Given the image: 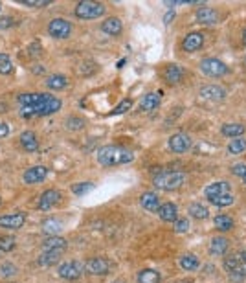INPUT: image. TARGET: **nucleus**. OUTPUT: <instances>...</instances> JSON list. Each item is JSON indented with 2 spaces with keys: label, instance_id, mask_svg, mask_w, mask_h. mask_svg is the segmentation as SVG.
<instances>
[{
  "label": "nucleus",
  "instance_id": "nucleus-36",
  "mask_svg": "<svg viewBox=\"0 0 246 283\" xmlns=\"http://www.w3.org/2000/svg\"><path fill=\"white\" fill-rule=\"evenodd\" d=\"M189 214H191V217H195V219H206L208 216H210V212H208L206 206H202V204H191L189 206Z\"/></svg>",
  "mask_w": 246,
  "mask_h": 283
},
{
  "label": "nucleus",
  "instance_id": "nucleus-53",
  "mask_svg": "<svg viewBox=\"0 0 246 283\" xmlns=\"http://www.w3.org/2000/svg\"><path fill=\"white\" fill-rule=\"evenodd\" d=\"M0 204H2V198H0Z\"/></svg>",
  "mask_w": 246,
  "mask_h": 283
},
{
  "label": "nucleus",
  "instance_id": "nucleus-40",
  "mask_svg": "<svg viewBox=\"0 0 246 283\" xmlns=\"http://www.w3.org/2000/svg\"><path fill=\"white\" fill-rule=\"evenodd\" d=\"M90 190H94V184H92V182H79V184H74V186H72L74 195H85V193H88Z\"/></svg>",
  "mask_w": 246,
  "mask_h": 283
},
{
  "label": "nucleus",
  "instance_id": "nucleus-8",
  "mask_svg": "<svg viewBox=\"0 0 246 283\" xmlns=\"http://www.w3.org/2000/svg\"><path fill=\"white\" fill-rule=\"evenodd\" d=\"M61 107H63V102H61L59 98L48 94V98H46L44 102L40 103V105H37V107H33V108H35V114H37V116H50V114L57 112Z\"/></svg>",
  "mask_w": 246,
  "mask_h": 283
},
{
  "label": "nucleus",
  "instance_id": "nucleus-16",
  "mask_svg": "<svg viewBox=\"0 0 246 283\" xmlns=\"http://www.w3.org/2000/svg\"><path fill=\"white\" fill-rule=\"evenodd\" d=\"M48 94H33V92H28V94H20L17 98V102L20 107H37L44 102Z\"/></svg>",
  "mask_w": 246,
  "mask_h": 283
},
{
  "label": "nucleus",
  "instance_id": "nucleus-10",
  "mask_svg": "<svg viewBox=\"0 0 246 283\" xmlns=\"http://www.w3.org/2000/svg\"><path fill=\"white\" fill-rule=\"evenodd\" d=\"M110 270V263L103 258H92L85 263V272L94 274V276H103Z\"/></svg>",
  "mask_w": 246,
  "mask_h": 283
},
{
  "label": "nucleus",
  "instance_id": "nucleus-25",
  "mask_svg": "<svg viewBox=\"0 0 246 283\" xmlns=\"http://www.w3.org/2000/svg\"><path fill=\"white\" fill-rule=\"evenodd\" d=\"M246 127L243 124H226L221 127V132L228 138H243Z\"/></svg>",
  "mask_w": 246,
  "mask_h": 283
},
{
  "label": "nucleus",
  "instance_id": "nucleus-51",
  "mask_svg": "<svg viewBox=\"0 0 246 283\" xmlns=\"http://www.w3.org/2000/svg\"><path fill=\"white\" fill-rule=\"evenodd\" d=\"M241 260H243V261H245V263H246V250H245V252H241Z\"/></svg>",
  "mask_w": 246,
  "mask_h": 283
},
{
  "label": "nucleus",
  "instance_id": "nucleus-38",
  "mask_svg": "<svg viewBox=\"0 0 246 283\" xmlns=\"http://www.w3.org/2000/svg\"><path fill=\"white\" fill-rule=\"evenodd\" d=\"M15 248V238L13 236H0V252H11Z\"/></svg>",
  "mask_w": 246,
  "mask_h": 283
},
{
  "label": "nucleus",
  "instance_id": "nucleus-48",
  "mask_svg": "<svg viewBox=\"0 0 246 283\" xmlns=\"http://www.w3.org/2000/svg\"><path fill=\"white\" fill-rule=\"evenodd\" d=\"M7 134H9V125L0 124V140H2V138H6Z\"/></svg>",
  "mask_w": 246,
  "mask_h": 283
},
{
  "label": "nucleus",
  "instance_id": "nucleus-55",
  "mask_svg": "<svg viewBox=\"0 0 246 283\" xmlns=\"http://www.w3.org/2000/svg\"><path fill=\"white\" fill-rule=\"evenodd\" d=\"M245 61H246V59H245Z\"/></svg>",
  "mask_w": 246,
  "mask_h": 283
},
{
  "label": "nucleus",
  "instance_id": "nucleus-4",
  "mask_svg": "<svg viewBox=\"0 0 246 283\" xmlns=\"http://www.w3.org/2000/svg\"><path fill=\"white\" fill-rule=\"evenodd\" d=\"M224 268H226V272L234 282H243V278H246V263L241 260V256L226 258L224 260Z\"/></svg>",
  "mask_w": 246,
  "mask_h": 283
},
{
  "label": "nucleus",
  "instance_id": "nucleus-31",
  "mask_svg": "<svg viewBox=\"0 0 246 283\" xmlns=\"http://www.w3.org/2000/svg\"><path fill=\"white\" fill-rule=\"evenodd\" d=\"M213 206L219 208H226L230 204H234V195L232 193H221V195H213V197H206Z\"/></svg>",
  "mask_w": 246,
  "mask_h": 283
},
{
  "label": "nucleus",
  "instance_id": "nucleus-50",
  "mask_svg": "<svg viewBox=\"0 0 246 283\" xmlns=\"http://www.w3.org/2000/svg\"><path fill=\"white\" fill-rule=\"evenodd\" d=\"M243 44H245V48H246V28H245V32H243Z\"/></svg>",
  "mask_w": 246,
  "mask_h": 283
},
{
  "label": "nucleus",
  "instance_id": "nucleus-19",
  "mask_svg": "<svg viewBox=\"0 0 246 283\" xmlns=\"http://www.w3.org/2000/svg\"><path fill=\"white\" fill-rule=\"evenodd\" d=\"M101 30H103L107 35H112V37H116V35L121 34V30H123V22H121L118 17H109L105 18L103 24H101Z\"/></svg>",
  "mask_w": 246,
  "mask_h": 283
},
{
  "label": "nucleus",
  "instance_id": "nucleus-7",
  "mask_svg": "<svg viewBox=\"0 0 246 283\" xmlns=\"http://www.w3.org/2000/svg\"><path fill=\"white\" fill-rule=\"evenodd\" d=\"M48 34L52 35L53 39H68L72 34V24L66 18H53L52 22L48 24Z\"/></svg>",
  "mask_w": 246,
  "mask_h": 283
},
{
  "label": "nucleus",
  "instance_id": "nucleus-46",
  "mask_svg": "<svg viewBox=\"0 0 246 283\" xmlns=\"http://www.w3.org/2000/svg\"><path fill=\"white\" fill-rule=\"evenodd\" d=\"M20 116H22V118H26V120L37 118V114H35L33 107H20Z\"/></svg>",
  "mask_w": 246,
  "mask_h": 283
},
{
  "label": "nucleus",
  "instance_id": "nucleus-28",
  "mask_svg": "<svg viewBox=\"0 0 246 283\" xmlns=\"http://www.w3.org/2000/svg\"><path fill=\"white\" fill-rule=\"evenodd\" d=\"M138 283H160V272L155 268H143L138 272Z\"/></svg>",
  "mask_w": 246,
  "mask_h": 283
},
{
  "label": "nucleus",
  "instance_id": "nucleus-21",
  "mask_svg": "<svg viewBox=\"0 0 246 283\" xmlns=\"http://www.w3.org/2000/svg\"><path fill=\"white\" fill-rule=\"evenodd\" d=\"M66 246H68L66 239L59 238V236H48L42 241V250H61V252H64Z\"/></svg>",
  "mask_w": 246,
  "mask_h": 283
},
{
  "label": "nucleus",
  "instance_id": "nucleus-43",
  "mask_svg": "<svg viewBox=\"0 0 246 283\" xmlns=\"http://www.w3.org/2000/svg\"><path fill=\"white\" fill-rule=\"evenodd\" d=\"M20 4L24 6H29V8H44L48 4H52L50 0H20Z\"/></svg>",
  "mask_w": 246,
  "mask_h": 283
},
{
  "label": "nucleus",
  "instance_id": "nucleus-29",
  "mask_svg": "<svg viewBox=\"0 0 246 283\" xmlns=\"http://www.w3.org/2000/svg\"><path fill=\"white\" fill-rule=\"evenodd\" d=\"M66 85H68V80H66V76L63 74H53L46 80V86H48L50 90H63Z\"/></svg>",
  "mask_w": 246,
  "mask_h": 283
},
{
  "label": "nucleus",
  "instance_id": "nucleus-24",
  "mask_svg": "<svg viewBox=\"0 0 246 283\" xmlns=\"http://www.w3.org/2000/svg\"><path fill=\"white\" fill-rule=\"evenodd\" d=\"M197 20L202 24H215L219 20V13L212 8H201L197 12Z\"/></svg>",
  "mask_w": 246,
  "mask_h": 283
},
{
  "label": "nucleus",
  "instance_id": "nucleus-1",
  "mask_svg": "<svg viewBox=\"0 0 246 283\" xmlns=\"http://www.w3.org/2000/svg\"><path fill=\"white\" fill-rule=\"evenodd\" d=\"M132 158H134L132 151H129L127 148H121V146H105L97 151V162L105 168L129 164V162H132Z\"/></svg>",
  "mask_w": 246,
  "mask_h": 283
},
{
  "label": "nucleus",
  "instance_id": "nucleus-11",
  "mask_svg": "<svg viewBox=\"0 0 246 283\" xmlns=\"http://www.w3.org/2000/svg\"><path fill=\"white\" fill-rule=\"evenodd\" d=\"M59 200H61V192H57V190H46L39 197L37 208H39L40 212H48V210H52Z\"/></svg>",
  "mask_w": 246,
  "mask_h": 283
},
{
  "label": "nucleus",
  "instance_id": "nucleus-12",
  "mask_svg": "<svg viewBox=\"0 0 246 283\" xmlns=\"http://www.w3.org/2000/svg\"><path fill=\"white\" fill-rule=\"evenodd\" d=\"M202 44H204V35L201 32H191V34L186 35V39L182 40V50L191 54V52L201 50Z\"/></svg>",
  "mask_w": 246,
  "mask_h": 283
},
{
  "label": "nucleus",
  "instance_id": "nucleus-34",
  "mask_svg": "<svg viewBox=\"0 0 246 283\" xmlns=\"http://www.w3.org/2000/svg\"><path fill=\"white\" fill-rule=\"evenodd\" d=\"M213 224H215V228L221 230V232H228V230L234 228V219L230 216H217L213 219Z\"/></svg>",
  "mask_w": 246,
  "mask_h": 283
},
{
  "label": "nucleus",
  "instance_id": "nucleus-52",
  "mask_svg": "<svg viewBox=\"0 0 246 283\" xmlns=\"http://www.w3.org/2000/svg\"><path fill=\"white\" fill-rule=\"evenodd\" d=\"M0 10H2V2H0Z\"/></svg>",
  "mask_w": 246,
  "mask_h": 283
},
{
  "label": "nucleus",
  "instance_id": "nucleus-22",
  "mask_svg": "<svg viewBox=\"0 0 246 283\" xmlns=\"http://www.w3.org/2000/svg\"><path fill=\"white\" fill-rule=\"evenodd\" d=\"M201 96L204 100H224L226 98V90L223 86L217 85H206L201 88Z\"/></svg>",
  "mask_w": 246,
  "mask_h": 283
},
{
  "label": "nucleus",
  "instance_id": "nucleus-17",
  "mask_svg": "<svg viewBox=\"0 0 246 283\" xmlns=\"http://www.w3.org/2000/svg\"><path fill=\"white\" fill-rule=\"evenodd\" d=\"M140 204H142L143 210H147V212H153V214H158V210H160V200H158V195L153 192H145L140 198Z\"/></svg>",
  "mask_w": 246,
  "mask_h": 283
},
{
  "label": "nucleus",
  "instance_id": "nucleus-14",
  "mask_svg": "<svg viewBox=\"0 0 246 283\" xmlns=\"http://www.w3.org/2000/svg\"><path fill=\"white\" fill-rule=\"evenodd\" d=\"M61 254H63L61 250H42V254L37 258V265L42 268H50L61 261Z\"/></svg>",
  "mask_w": 246,
  "mask_h": 283
},
{
  "label": "nucleus",
  "instance_id": "nucleus-6",
  "mask_svg": "<svg viewBox=\"0 0 246 283\" xmlns=\"http://www.w3.org/2000/svg\"><path fill=\"white\" fill-rule=\"evenodd\" d=\"M85 272V266L81 265L79 261H66V263H61L59 266V276L63 280H68V282H75L79 280Z\"/></svg>",
  "mask_w": 246,
  "mask_h": 283
},
{
  "label": "nucleus",
  "instance_id": "nucleus-18",
  "mask_svg": "<svg viewBox=\"0 0 246 283\" xmlns=\"http://www.w3.org/2000/svg\"><path fill=\"white\" fill-rule=\"evenodd\" d=\"M20 146L28 153H35L39 149V140H37V134H35L33 130H24L22 134H20Z\"/></svg>",
  "mask_w": 246,
  "mask_h": 283
},
{
  "label": "nucleus",
  "instance_id": "nucleus-30",
  "mask_svg": "<svg viewBox=\"0 0 246 283\" xmlns=\"http://www.w3.org/2000/svg\"><path fill=\"white\" fill-rule=\"evenodd\" d=\"M158 105H160V94H155V92H151V94H147V96H143L142 103H140L142 110H145V112L155 110Z\"/></svg>",
  "mask_w": 246,
  "mask_h": 283
},
{
  "label": "nucleus",
  "instance_id": "nucleus-5",
  "mask_svg": "<svg viewBox=\"0 0 246 283\" xmlns=\"http://www.w3.org/2000/svg\"><path fill=\"white\" fill-rule=\"evenodd\" d=\"M201 70L210 78H221V76L228 74V66L224 64L221 59H215V57H206L201 61Z\"/></svg>",
  "mask_w": 246,
  "mask_h": 283
},
{
  "label": "nucleus",
  "instance_id": "nucleus-35",
  "mask_svg": "<svg viewBox=\"0 0 246 283\" xmlns=\"http://www.w3.org/2000/svg\"><path fill=\"white\" fill-rule=\"evenodd\" d=\"M228 151L232 154H241L246 151V140L245 138H234V140L228 144Z\"/></svg>",
  "mask_w": 246,
  "mask_h": 283
},
{
  "label": "nucleus",
  "instance_id": "nucleus-47",
  "mask_svg": "<svg viewBox=\"0 0 246 283\" xmlns=\"http://www.w3.org/2000/svg\"><path fill=\"white\" fill-rule=\"evenodd\" d=\"M13 18L11 17H2L0 18V30H7V28H11L13 26Z\"/></svg>",
  "mask_w": 246,
  "mask_h": 283
},
{
  "label": "nucleus",
  "instance_id": "nucleus-32",
  "mask_svg": "<svg viewBox=\"0 0 246 283\" xmlns=\"http://www.w3.org/2000/svg\"><path fill=\"white\" fill-rule=\"evenodd\" d=\"M180 266H182L184 270L193 272V270H197V268L201 266V261L197 260L193 254H184L182 258H180Z\"/></svg>",
  "mask_w": 246,
  "mask_h": 283
},
{
  "label": "nucleus",
  "instance_id": "nucleus-44",
  "mask_svg": "<svg viewBox=\"0 0 246 283\" xmlns=\"http://www.w3.org/2000/svg\"><path fill=\"white\" fill-rule=\"evenodd\" d=\"M188 230H189L188 219H177V221H175V232L177 234H186Z\"/></svg>",
  "mask_w": 246,
  "mask_h": 283
},
{
  "label": "nucleus",
  "instance_id": "nucleus-26",
  "mask_svg": "<svg viewBox=\"0 0 246 283\" xmlns=\"http://www.w3.org/2000/svg\"><path fill=\"white\" fill-rule=\"evenodd\" d=\"M182 78H184V72L177 66V64H169V66L166 68V72H164V80H166L169 85H177V83H180Z\"/></svg>",
  "mask_w": 246,
  "mask_h": 283
},
{
  "label": "nucleus",
  "instance_id": "nucleus-3",
  "mask_svg": "<svg viewBox=\"0 0 246 283\" xmlns=\"http://www.w3.org/2000/svg\"><path fill=\"white\" fill-rule=\"evenodd\" d=\"M105 13V6L101 2H92V0H81L75 6V17L81 20H94L99 18Z\"/></svg>",
  "mask_w": 246,
  "mask_h": 283
},
{
  "label": "nucleus",
  "instance_id": "nucleus-15",
  "mask_svg": "<svg viewBox=\"0 0 246 283\" xmlns=\"http://www.w3.org/2000/svg\"><path fill=\"white\" fill-rule=\"evenodd\" d=\"M48 176V168L44 166H33L24 173V182L26 184H39Z\"/></svg>",
  "mask_w": 246,
  "mask_h": 283
},
{
  "label": "nucleus",
  "instance_id": "nucleus-33",
  "mask_svg": "<svg viewBox=\"0 0 246 283\" xmlns=\"http://www.w3.org/2000/svg\"><path fill=\"white\" fill-rule=\"evenodd\" d=\"M42 230H44L46 236H55V234H59L63 230V224H61L59 219H46L42 222Z\"/></svg>",
  "mask_w": 246,
  "mask_h": 283
},
{
  "label": "nucleus",
  "instance_id": "nucleus-27",
  "mask_svg": "<svg viewBox=\"0 0 246 283\" xmlns=\"http://www.w3.org/2000/svg\"><path fill=\"white\" fill-rule=\"evenodd\" d=\"M221 193H230V182H226V180L213 182V184L206 186V190H204V195H206V197L221 195Z\"/></svg>",
  "mask_w": 246,
  "mask_h": 283
},
{
  "label": "nucleus",
  "instance_id": "nucleus-42",
  "mask_svg": "<svg viewBox=\"0 0 246 283\" xmlns=\"http://www.w3.org/2000/svg\"><path fill=\"white\" fill-rule=\"evenodd\" d=\"M232 173L241 176V180H245L246 184V164H234L232 166Z\"/></svg>",
  "mask_w": 246,
  "mask_h": 283
},
{
  "label": "nucleus",
  "instance_id": "nucleus-45",
  "mask_svg": "<svg viewBox=\"0 0 246 283\" xmlns=\"http://www.w3.org/2000/svg\"><path fill=\"white\" fill-rule=\"evenodd\" d=\"M131 105H132V102L131 100H125V102H121L120 105H118V107L114 108V110H112V112L110 114H121V112H127V110H129V108H131Z\"/></svg>",
  "mask_w": 246,
  "mask_h": 283
},
{
  "label": "nucleus",
  "instance_id": "nucleus-39",
  "mask_svg": "<svg viewBox=\"0 0 246 283\" xmlns=\"http://www.w3.org/2000/svg\"><path fill=\"white\" fill-rule=\"evenodd\" d=\"M17 266L13 265V263H9V261H6V263H2L0 265V278H11L17 274Z\"/></svg>",
  "mask_w": 246,
  "mask_h": 283
},
{
  "label": "nucleus",
  "instance_id": "nucleus-9",
  "mask_svg": "<svg viewBox=\"0 0 246 283\" xmlns=\"http://www.w3.org/2000/svg\"><path fill=\"white\" fill-rule=\"evenodd\" d=\"M191 148V138L186 132H175L169 138V149L173 153H186Z\"/></svg>",
  "mask_w": 246,
  "mask_h": 283
},
{
  "label": "nucleus",
  "instance_id": "nucleus-2",
  "mask_svg": "<svg viewBox=\"0 0 246 283\" xmlns=\"http://www.w3.org/2000/svg\"><path fill=\"white\" fill-rule=\"evenodd\" d=\"M184 173L182 171H175V170H166V171H156L155 176H153V184L158 190H178V188L184 184Z\"/></svg>",
  "mask_w": 246,
  "mask_h": 283
},
{
  "label": "nucleus",
  "instance_id": "nucleus-54",
  "mask_svg": "<svg viewBox=\"0 0 246 283\" xmlns=\"http://www.w3.org/2000/svg\"><path fill=\"white\" fill-rule=\"evenodd\" d=\"M114 283H121V282H114Z\"/></svg>",
  "mask_w": 246,
  "mask_h": 283
},
{
  "label": "nucleus",
  "instance_id": "nucleus-20",
  "mask_svg": "<svg viewBox=\"0 0 246 283\" xmlns=\"http://www.w3.org/2000/svg\"><path fill=\"white\" fill-rule=\"evenodd\" d=\"M158 216H160L162 221L166 222H175L178 219V210L173 202L160 204V210H158Z\"/></svg>",
  "mask_w": 246,
  "mask_h": 283
},
{
  "label": "nucleus",
  "instance_id": "nucleus-13",
  "mask_svg": "<svg viewBox=\"0 0 246 283\" xmlns=\"http://www.w3.org/2000/svg\"><path fill=\"white\" fill-rule=\"evenodd\" d=\"M24 222H26L24 214H7L0 217V228H7V230H18L24 226Z\"/></svg>",
  "mask_w": 246,
  "mask_h": 283
},
{
  "label": "nucleus",
  "instance_id": "nucleus-23",
  "mask_svg": "<svg viewBox=\"0 0 246 283\" xmlns=\"http://www.w3.org/2000/svg\"><path fill=\"white\" fill-rule=\"evenodd\" d=\"M230 248V243L226 238H213L212 243H210V252H212L213 256H224L226 252H228Z\"/></svg>",
  "mask_w": 246,
  "mask_h": 283
},
{
  "label": "nucleus",
  "instance_id": "nucleus-41",
  "mask_svg": "<svg viewBox=\"0 0 246 283\" xmlns=\"http://www.w3.org/2000/svg\"><path fill=\"white\" fill-rule=\"evenodd\" d=\"M66 127H68L70 130H79L85 127V120L83 118H75V116H70L68 122H66Z\"/></svg>",
  "mask_w": 246,
  "mask_h": 283
},
{
  "label": "nucleus",
  "instance_id": "nucleus-37",
  "mask_svg": "<svg viewBox=\"0 0 246 283\" xmlns=\"http://www.w3.org/2000/svg\"><path fill=\"white\" fill-rule=\"evenodd\" d=\"M0 74L2 76H11L13 74V62L9 56L0 54Z\"/></svg>",
  "mask_w": 246,
  "mask_h": 283
},
{
  "label": "nucleus",
  "instance_id": "nucleus-49",
  "mask_svg": "<svg viewBox=\"0 0 246 283\" xmlns=\"http://www.w3.org/2000/svg\"><path fill=\"white\" fill-rule=\"evenodd\" d=\"M173 17H175V13H173V12H169V13H166V17H164V22H171V20H173Z\"/></svg>",
  "mask_w": 246,
  "mask_h": 283
}]
</instances>
